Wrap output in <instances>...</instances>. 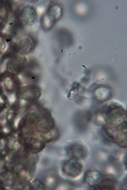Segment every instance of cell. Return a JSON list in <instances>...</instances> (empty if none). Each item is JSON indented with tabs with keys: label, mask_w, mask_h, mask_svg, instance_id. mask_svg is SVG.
<instances>
[{
	"label": "cell",
	"mask_w": 127,
	"mask_h": 190,
	"mask_svg": "<svg viewBox=\"0 0 127 190\" xmlns=\"http://www.w3.org/2000/svg\"><path fill=\"white\" fill-rule=\"evenodd\" d=\"M67 154L70 158L80 161L87 156V149L82 145L78 143L70 144L66 150Z\"/></svg>",
	"instance_id": "3957f363"
},
{
	"label": "cell",
	"mask_w": 127,
	"mask_h": 190,
	"mask_svg": "<svg viewBox=\"0 0 127 190\" xmlns=\"http://www.w3.org/2000/svg\"><path fill=\"white\" fill-rule=\"evenodd\" d=\"M127 177L126 178H125L123 180V181L121 183V188H126L127 189Z\"/></svg>",
	"instance_id": "8fae6325"
},
{
	"label": "cell",
	"mask_w": 127,
	"mask_h": 190,
	"mask_svg": "<svg viewBox=\"0 0 127 190\" xmlns=\"http://www.w3.org/2000/svg\"><path fill=\"white\" fill-rule=\"evenodd\" d=\"M62 13V9L60 6L56 5H52L48 8L46 15L51 21L54 23L60 18Z\"/></svg>",
	"instance_id": "52a82bcc"
},
{
	"label": "cell",
	"mask_w": 127,
	"mask_h": 190,
	"mask_svg": "<svg viewBox=\"0 0 127 190\" xmlns=\"http://www.w3.org/2000/svg\"><path fill=\"white\" fill-rule=\"evenodd\" d=\"M28 141L27 146L30 153L36 154L44 147L45 143L37 137H30Z\"/></svg>",
	"instance_id": "5b68a950"
},
{
	"label": "cell",
	"mask_w": 127,
	"mask_h": 190,
	"mask_svg": "<svg viewBox=\"0 0 127 190\" xmlns=\"http://www.w3.org/2000/svg\"><path fill=\"white\" fill-rule=\"evenodd\" d=\"M123 160V164L125 165V168H127V156H125Z\"/></svg>",
	"instance_id": "4fadbf2b"
},
{
	"label": "cell",
	"mask_w": 127,
	"mask_h": 190,
	"mask_svg": "<svg viewBox=\"0 0 127 190\" xmlns=\"http://www.w3.org/2000/svg\"><path fill=\"white\" fill-rule=\"evenodd\" d=\"M7 61L6 60L3 62L1 67L0 69V73L3 72L5 70Z\"/></svg>",
	"instance_id": "30bf717a"
},
{
	"label": "cell",
	"mask_w": 127,
	"mask_h": 190,
	"mask_svg": "<svg viewBox=\"0 0 127 190\" xmlns=\"http://www.w3.org/2000/svg\"><path fill=\"white\" fill-rule=\"evenodd\" d=\"M61 169L66 176L71 178H75L82 173L83 166L80 161L70 158L62 163Z\"/></svg>",
	"instance_id": "7a4b0ae2"
},
{
	"label": "cell",
	"mask_w": 127,
	"mask_h": 190,
	"mask_svg": "<svg viewBox=\"0 0 127 190\" xmlns=\"http://www.w3.org/2000/svg\"><path fill=\"white\" fill-rule=\"evenodd\" d=\"M101 173L98 171L91 170L87 171L84 176L85 180L91 188L96 186L103 178Z\"/></svg>",
	"instance_id": "277c9868"
},
{
	"label": "cell",
	"mask_w": 127,
	"mask_h": 190,
	"mask_svg": "<svg viewBox=\"0 0 127 190\" xmlns=\"http://www.w3.org/2000/svg\"><path fill=\"white\" fill-rule=\"evenodd\" d=\"M5 83L8 89H11L12 88V83L10 78L8 77L6 79Z\"/></svg>",
	"instance_id": "9c48e42d"
},
{
	"label": "cell",
	"mask_w": 127,
	"mask_h": 190,
	"mask_svg": "<svg viewBox=\"0 0 127 190\" xmlns=\"http://www.w3.org/2000/svg\"><path fill=\"white\" fill-rule=\"evenodd\" d=\"M116 183L113 179L104 178L95 186L92 188L94 190H113L115 189Z\"/></svg>",
	"instance_id": "8992f818"
},
{
	"label": "cell",
	"mask_w": 127,
	"mask_h": 190,
	"mask_svg": "<svg viewBox=\"0 0 127 190\" xmlns=\"http://www.w3.org/2000/svg\"><path fill=\"white\" fill-rule=\"evenodd\" d=\"M19 121V119H16L15 122V125L16 127H17L18 125Z\"/></svg>",
	"instance_id": "5bb4252c"
},
{
	"label": "cell",
	"mask_w": 127,
	"mask_h": 190,
	"mask_svg": "<svg viewBox=\"0 0 127 190\" xmlns=\"http://www.w3.org/2000/svg\"><path fill=\"white\" fill-rule=\"evenodd\" d=\"M9 100L11 103L13 102L15 100L16 98L14 95H11L9 97Z\"/></svg>",
	"instance_id": "7c38bea8"
},
{
	"label": "cell",
	"mask_w": 127,
	"mask_h": 190,
	"mask_svg": "<svg viewBox=\"0 0 127 190\" xmlns=\"http://www.w3.org/2000/svg\"><path fill=\"white\" fill-rule=\"evenodd\" d=\"M30 188L32 190H44L45 187L43 183L40 180L36 179L33 181L30 184Z\"/></svg>",
	"instance_id": "ba28073f"
},
{
	"label": "cell",
	"mask_w": 127,
	"mask_h": 190,
	"mask_svg": "<svg viewBox=\"0 0 127 190\" xmlns=\"http://www.w3.org/2000/svg\"><path fill=\"white\" fill-rule=\"evenodd\" d=\"M102 111L107 134L119 146L126 147L127 116L125 109L119 105L112 104L106 105Z\"/></svg>",
	"instance_id": "6da1fadb"
}]
</instances>
